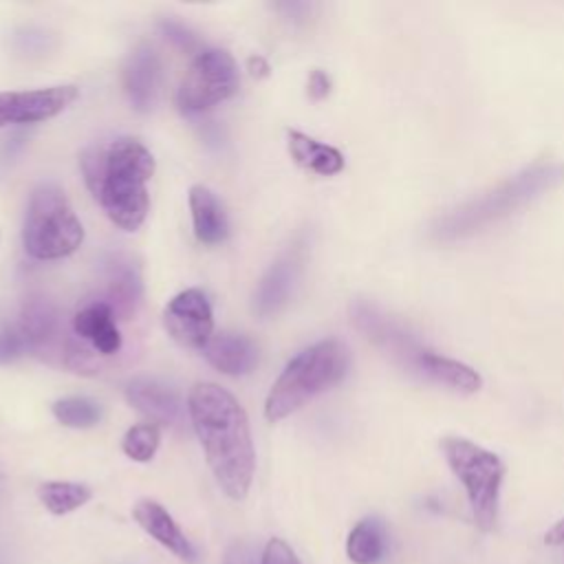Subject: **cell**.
<instances>
[{
	"instance_id": "cell-1",
	"label": "cell",
	"mask_w": 564,
	"mask_h": 564,
	"mask_svg": "<svg viewBox=\"0 0 564 564\" xmlns=\"http://www.w3.org/2000/svg\"><path fill=\"white\" fill-rule=\"evenodd\" d=\"M187 412L218 487L227 498L245 500L256 469L245 408L218 383L198 381L187 394Z\"/></svg>"
},
{
	"instance_id": "cell-2",
	"label": "cell",
	"mask_w": 564,
	"mask_h": 564,
	"mask_svg": "<svg viewBox=\"0 0 564 564\" xmlns=\"http://www.w3.org/2000/svg\"><path fill=\"white\" fill-rule=\"evenodd\" d=\"M156 163L152 152L132 137L90 145L82 154L84 181L106 216L123 231H137L150 207L148 181Z\"/></svg>"
},
{
	"instance_id": "cell-3",
	"label": "cell",
	"mask_w": 564,
	"mask_h": 564,
	"mask_svg": "<svg viewBox=\"0 0 564 564\" xmlns=\"http://www.w3.org/2000/svg\"><path fill=\"white\" fill-rule=\"evenodd\" d=\"M352 324L397 366L410 375L430 383L449 388L454 392H476L482 386V377L467 364L441 355L438 350L423 344L416 335L394 322L390 315L379 311L375 304L355 302L350 308Z\"/></svg>"
},
{
	"instance_id": "cell-4",
	"label": "cell",
	"mask_w": 564,
	"mask_h": 564,
	"mask_svg": "<svg viewBox=\"0 0 564 564\" xmlns=\"http://www.w3.org/2000/svg\"><path fill=\"white\" fill-rule=\"evenodd\" d=\"M562 178H564V167L560 163H533L516 172L500 185L438 216L432 223L430 234L436 242L465 240L500 223L502 218L516 214L520 207L529 205L544 192L553 189Z\"/></svg>"
},
{
	"instance_id": "cell-5",
	"label": "cell",
	"mask_w": 564,
	"mask_h": 564,
	"mask_svg": "<svg viewBox=\"0 0 564 564\" xmlns=\"http://www.w3.org/2000/svg\"><path fill=\"white\" fill-rule=\"evenodd\" d=\"M350 366V352L339 339H322L297 352L280 372L264 401L267 421L275 423L339 383Z\"/></svg>"
},
{
	"instance_id": "cell-6",
	"label": "cell",
	"mask_w": 564,
	"mask_h": 564,
	"mask_svg": "<svg viewBox=\"0 0 564 564\" xmlns=\"http://www.w3.org/2000/svg\"><path fill=\"white\" fill-rule=\"evenodd\" d=\"M84 242V227L66 194L55 183H40L26 205L22 247L35 260H59Z\"/></svg>"
},
{
	"instance_id": "cell-7",
	"label": "cell",
	"mask_w": 564,
	"mask_h": 564,
	"mask_svg": "<svg viewBox=\"0 0 564 564\" xmlns=\"http://www.w3.org/2000/svg\"><path fill=\"white\" fill-rule=\"evenodd\" d=\"M441 452L465 489L474 522L478 529L491 531L498 522L500 489L507 474L502 458L465 436H443Z\"/></svg>"
},
{
	"instance_id": "cell-8",
	"label": "cell",
	"mask_w": 564,
	"mask_h": 564,
	"mask_svg": "<svg viewBox=\"0 0 564 564\" xmlns=\"http://www.w3.org/2000/svg\"><path fill=\"white\" fill-rule=\"evenodd\" d=\"M238 68L225 48H203L192 59L178 93L176 106L183 115H200L238 90Z\"/></svg>"
},
{
	"instance_id": "cell-9",
	"label": "cell",
	"mask_w": 564,
	"mask_h": 564,
	"mask_svg": "<svg viewBox=\"0 0 564 564\" xmlns=\"http://www.w3.org/2000/svg\"><path fill=\"white\" fill-rule=\"evenodd\" d=\"M79 97L75 84H57L31 90H2L0 93V128L40 123L64 112Z\"/></svg>"
},
{
	"instance_id": "cell-10",
	"label": "cell",
	"mask_w": 564,
	"mask_h": 564,
	"mask_svg": "<svg viewBox=\"0 0 564 564\" xmlns=\"http://www.w3.org/2000/svg\"><path fill=\"white\" fill-rule=\"evenodd\" d=\"M163 326L170 337L187 348H203L214 335V313L200 289L176 293L163 308Z\"/></svg>"
},
{
	"instance_id": "cell-11",
	"label": "cell",
	"mask_w": 564,
	"mask_h": 564,
	"mask_svg": "<svg viewBox=\"0 0 564 564\" xmlns=\"http://www.w3.org/2000/svg\"><path fill=\"white\" fill-rule=\"evenodd\" d=\"M123 90L130 106L137 112L152 110L159 84H161V59L150 44H139L123 64Z\"/></svg>"
},
{
	"instance_id": "cell-12",
	"label": "cell",
	"mask_w": 564,
	"mask_h": 564,
	"mask_svg": "<svg viewBox=\"0 0 564 564\" xmlns=\"http://www.w3.org/2000/svg\"><path fill=\"white\" fill-rule=\"evenodd\" d=\"M126 401L154 425H174L183 416L178 392L161 379L137 377L126 386Z\"/></svg>"
},
{
	"instance_id": "cell-13",
	"label": "cell",
	"mask_w": 564,
	"mask_h": 564,
	"mask_svg": "<svg viewBox=\"0 0 564 564\" xmlns=\"http://www.w3.org/2000/svg\"><path fill=\"white\" fill-rule=\"evenodd\" d=\"M132 518L150 538H154L161 546H165L178 560L187 564L196 562V549L192 546V542L185 538V533L181 531V527L163 505L150 498H141L132 507Z\"/></svg>"
},
{
	"instance_id": "cell-14",
	"label": "cell",
	"mask_w": 564,
	"mask_h": 564,
	"mask_svg": "<svg viewBox=\"0 0 564 564\" xmlns=\"http://www.w3.org/2000/svg\"><path fill=\"white\" fill-rule=\"evenodd\" d=\"M104 289L97 300L106 302L115 315L128 317L141 302L143 284L139 269L123 256H112L104 267Z\"/></svg>"
},
{
	"instance_id": "cell-15",
	"label": "cell",
	"mask_w": 564,
	"mask_h": 564,
	"mask_svg": "<svg viewBox=\"0 0 564 564\" xmlns=\"http://www.w3.org/2000/svg\"><path fill=\"white\" fill-rule=\"evenodd\" d=\"M115 317V311L106 302L90 300L73 315V330L88 341L93 350L108 357L121 350V333Z\"/></svg>"
},
{
	"instance_id": "cell-16",
	"label": "cell",
	"mask_w": 564,
	"mask_h": 564,
	"mask_svg": "<svg viewBox=\"0 0 564 564\" xmlns=\"http://www.w3.org/2000/svg\"><path fill=\"white\" fill-rule=\"evenodd\" d=\"M300 273V258L295 251L284 253L282 258H278L269 271L262 275L256 295H253V311L260 317H271L275 315L280 308H284V304L289 302L295 280Z\"/></svg>"
},
{
	"instance_id": "cell-17",
	"label": "cell",
	"mask_w": 564,
	"mask_h": 564,
	"mask_svg": "<svg viewBox=\"0 0 564 564\" xmlns=\"http://www.w3.org/2000/svg\"><path fill=\"white\" fill-rule=\"evenodd\" d=\"M11 326L20 333L29 350H40L57 337L59 313L51 300L42 295H33L22 302L18 317Z\"/></svg>"
},
{
	"instance_id": "cell-18",
	"label": "cell",
	"mask_w": 564,
	"mask_h": 564,
	"mask_svg": "<svg viewBox=\"0 0 564 564\" xmlns=\"http://www.w3.org/2000/svg\"><path fill=\"white\" fill-rule=\"evenodd\" d=\"M200 350H203V357L218 372L229 377L247 375L258 364V348L245 335H234V333L212 335V339Z\"/></svg>"
},
{
	"instance_id": "cell-19",
	"label": "cell",
	"mask_w": 564,
	"mask_h": 564,
	"mask_svg": "<svg viewBox=\"0 0 564 564\" xmlns=\"http://www.w3.org/2000/svg\"><path fill=\"white\" fill-rule=\"evenodd\" d=\"M286 148L291 159L302 170L317 176H333L344 170V154L337 148L317 141L300 130H286Z\"/></svg>"
},
{
	"instance_id": "cell-20",
	"label": "cell",
	"mask_w": 564,
	"mask_h": 564,
	"mask_svg": "<svg viewBox=\"0 0 564 564\" xmlns=\"http://www.w3.org/2000/svg\"><path fill=\"white\" fill-rule=\"evenodd\" d=\"M189 209L194 236L205 245H218L229 234V223L225 209L216 194L205 185L189 187Z\"/></svg>"
},
{
	"instance_id": "cell-21",
	"label": "cell",
	"mask_w": 564,
	"mask_h": 564,
	"mask_svg": "<svg viewBox=\"0 0 564 564\" xmlns=\"http://www.w3.org/2000/svg\"><path fill=\"white\" fill-rule=\"evenodd\" d=\"M386 546H388V533L379 518L359 520L346 538V553L355 564L381 562L386 555Z\"/></svg>"
},
{
	"instance_id": "cell-22",
	"label": "cell",
	"mask_w": 564,
	"mask_h": 564,
	"mask_svg": "<svg viewBox=\"0 0 564 564\" xmlns=\"http://www.w3.org/2000/svg\"><path fill=\"white\" fill-rule=\"evenodd\" d=\"M37 498L44 505V509L51 511L53 516H66L84 507L93 498V491L82 482L46 480L37 487Z\"/></svg>"
},
{
	"instance_id": "cell-23",
	"label": "cell",
	"mask_w": 564,
	"mask_h": 564,
	"mask_svg": "<svg viewBox=\"0 0 564 564\" xmlns=\"http://www.w3.org/2000/svg\"><path fill=\"white\" fill-rule=\"evenodd\" d=\"M53 416L66 425V427H75V430H86L93 427L101 421V405L88 397H64L57 399L51 405Z\"/></svg>"
},
{
	"instance_id": "cell-24",
	"label": "cell",
	"mask_w": 564,
	"mask_h": 564,
	"mask_svg": "<svg viewBox=\"0 0 564 564\" xmlns=\"http://www.w3.org/2000/svg\"><path fill=\"white\" fill-rule=\"evenodd\" d=\"M161 443V430L154 423H137L132 425L123 438H121V449L128 458L137 463H148L154 458L156 449Z\"/></svg>"
},
{
	"instance_id": "cell-25",
	"label": "cell",
	"mask_w": 564,
	"mask_h": 564,
	"mask_svg": "<svg viewBox=\"0 0 564 564\" xmlns=\"http://www.w3.org/2000/svg\"><path fill=\"white\" fill-rule=\"evenodd\" d=\"M24 352H29V348L20 337V333L11 324L4 326L0 330V364H11L20 359Z\"/></svg>"
},
{
	"instance_id": "cell-26",
	"label": "cell",
	"mask_w": 564,
	"mask_h": 564,
	"mask_svg": "<svg viewBox=\"0 0 564 564\" xmlns=\"http://www.w3.org/2000/svg\"><path fill=\"white\" fill-rule=\"evenodd\" d=\"M161 31H163V35H165L174 46H178V48H183V51H194V48H198V37H196L185 24H181V22H176V20H163V22H161Z\"/></svg>"
},
{
	"instance_id": "cell-27",
	"label": "cell",
	"mask_w": 564,
	"mask_h": 564,
	"mask_svg": "<svg viewBox=\"0 0 564 564\" xmlns=\"http://www.w3.org/2000/svg\"><path fill=\"white\" fill-rule=\"evenodd\" d=\"M260 564H302V562L297 560L295 551H293L284 540L271 538V540L264 544Z\"/></svg>"
},
{
	"instance_id": "cell-28",
	"label": "cell",
	"mask_w": 564,
	"mask_h": 564,
	"mask_svg": "<svg viewBox=\"0 0 564 564\" xmlns=\"http://www.w3.org/2000/svg\"><path fill=\"white\" fill-rule=\"evenodd\" d=\"M330 93V77L324 70H313L308 75V95L313 99H324Z\"/></svg>"
},
{
	"instance_id": "cell-29",
	"label": "cell",
	"mask_w": 564,
	"mask_h": 564,
	"mask_svg": "<svg viewBox=\"0 0 564 564\" xmlns=\"http://www.w3.org/2000/svg\"><path fill=\"white\" fill-rule=\"evenodd\" d=\"M544 542L549 546H562L564 544V518L557 520L546 533H544Z\"/></svg>"
},
{
	"instance_id": "cell-30",
	"label": "cell",
	"mask_w": 564,
	"mask_h": 564,
	"mask_svg": "<svg viewBox=\"0 0 564 564\" xmlns=\"http://www.w3.org/2000/svg\"><path fill=\"white\" fill-rule=\"evenodd\" d=\"M249 70L253 77H264V75H269V64L264 57L256 55V57H249Z\"/></svg>"
}]
</instances>
